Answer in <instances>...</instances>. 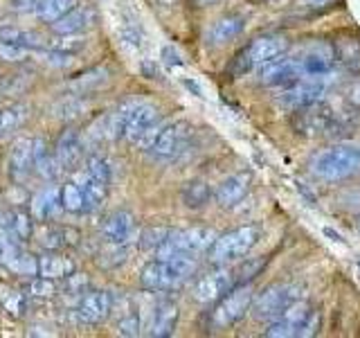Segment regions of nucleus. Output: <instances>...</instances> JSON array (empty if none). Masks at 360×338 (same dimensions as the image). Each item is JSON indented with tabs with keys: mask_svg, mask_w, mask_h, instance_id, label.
Here are the masks:
<instances>
[{
	"mask_svg": "<svg viewBox=\"0 0 360 338\" xmlns=\"http://www.w3.org/2000/svg\"><path fill=\"white\" fill-rule=\"evenodd\" d=\"M309 172L324 183H338L360 174V146L333 144L309 158Z\"/></svg>",
	"mask_w": 360,
	"mask_h": 338,
	"instance_id": "nucleus-1",
	"label": "nucleus"
},
{
	"mask_svg": "<svg viewBox=\"0 0 360 338\" xmlns=\"http://www.w3.org/2000/svg\"><path fill=\"white\" fill-rule=\"evenodd\" d=\"M122 108H124L122 138L131 144H138L142 149H146V146L151 144L153 135L158 133V129L162 127L160 111L144 99H127V101H122Z\"/></svg>",
	"mask_w": 360,
	"mask_h": 338,
	"instance_id": "nucleus-2",
	"label": "nucleus"
},
{
	"mask_svg": "<svg viewBox=\"0 0 360 338\" xmlns=\"http://www.w3.org/2000/svg\"><path fill=\"white\" fill-rule=\"evenodd\" d=\"M262 239V228L255 223L239 225V228L219 234L207 251V259L214 266H228L243 259Z\"/></svg>",
	"mask_w": 360,
	"mask_h": 338,
	"instance_id": "nucleus-3",
	"label": "nucleus"
},
{
	"mask_svg": "<svg viewBox=\"0 0 360 338\" xmlns=\"http://www.w3.org/2000/svg\"><path fill=\"white\" fill-rule=\"evenodd\" d=\"M290 50V41L281 34H262V37L252 39L245 48L234 56L230 73L241 77L250 70H257L264 63L277 59V56L286 54Z\"/></svg>",
	"mask_w": 360,
	"mask_h": 338,
	"instance_id": "nucleus-4",
	"label": "nucleus"
},
{
	"mask_svg": "<svg viewBox=\"0 0 360 338\" xmlns=\"http://www.w3.org/2000/svg\"><path fill=\"white\" fill-rule=\"evenodd\" d=\"M191 138H194L191 124L185 120H174L158 129L151 144L146 146L144 151L149 154L155 163H174L189 149Z\"/></svg>",
	"mask_w": 360,
	"mask_h": 338,
	"instance_id": "nucleus-5",
	"label": "nucleus"
},
{
	"mask_svg": "<svg viewBox=\"0 0 360 338\" xmlns=\"http://www.w3.org/2000/svg\"><path fill=\"white\" fill-rule=\"evenodd\" d=\"M320 330V313L315 311L307 302H295L292 307L281 313L277 320L270 323V327L264 332L266 338H304L313 336Z\"/></svg>",
	"mask_w": 360,
	"mask_h": 338,
	"instance_id": "nucleus-6",
	"label": "nucleus"
},
{
	"mask_svg": "<svg viewBox=\"0 0 360 338\" xmlns=\"http://www.w3.org/2000/svg\"><path fill=\"white\" fill-rule=\"evenodd\" d=\"M302 300V289L297 284H270L262 289L252 300V315L259 323H273L281 313H286L292 304Z\"/></svg>",
	"mask_w": 360,
	"mask_h": 338,
	"instance_id": "nucleus-7",
	"label": "nucleus"
},
{
	"mask_svg": "<svg viewBox=\"0 0 360 338\" xmlns=\"http://www.w3.org/2000/svg\"><path fill=\"white\" fill-rule=\"evenodd\" d=\"M252 300H255V291L250 284L234 287L217 302V307L212 311V325L217 330H225V327H232L239 320H243L245 313L252 307Z\"/></svg>",
	"mask_w": 360,
	"mask_h": 338,
	"instance_id": "nucleus-8",
	"label": "nucleus"
},
{
	"mask_svg": "<svg viewBox=\"0 0 360 338\" xmlns=\"http://www.w3.org/2000/svg\"><path fill=\"white\" fill-rule=\"evenodd\" d=\"M326 93V77H304L288 86H281L277 93V104L286 111H300L322 101Z\"/></svg>",
	"mask_w": 360,
	"mask_h": 338,
	"instance_id": "nucleus-9",
	"label": "nucleus"
},
{
	"mask_svg": "<svg viewBox=\"0 0 360 338\" xmlns=\"http://www.w3.org/2000/svg\"><path fill=\"white\" fill-rule=\"evenodd\" d=\"M292 129L300 135H307V138L331 135L338 129V118L331 106L318 101V104H313V106L295 111V115H292Z\"/></svg>",
	"mask_w": 360,
	"mask_h": 338,
	"instance_id": "nucleus-10",
	"label": "nucleus"
},
{
	"mask_svg": "<svg viewBox=\"0 0 360 338\" xmlns=\"http://www.w3.org/2000/svg\"><path fill=\"white\" fill-rule=\"evenodd\" d=\"M295 56L304 77H331L335 68L333 43L322 39H313L309 43H304Z\"/></svg>",
	"mask_w": 360,
	"mask_h": 338,
	"instance_id": "nucleus-11",
	"label": "nucleus"
},
{
	"mask_svg": "<svg viewBox=\"0 0 360 338\" xmlns=\"http://www.w3.org/2000/svg\"><path fill=\"white\" fill-rule=\"evenodd\" d=\"M297 79H304V73L300 68V61L295 54H281L277 59L264 63L262 68H257V82L268 88H281L288 86Z\"/></svg>",
	"mask_w": 360,
	"mask_h": 338,
	"instance_id": "nucleus-12",
	"label": "nucleus"
},
{
	"mask_svg": "<svg viewBox=\"0 0 360 338\" xmlns=\"http://www.w3.org/2000/svg\"><path fill=\"white\" fill-rule=\"evenodd\" d=\"M185 280L178 273V268L167 262V259H153V262L144 264L142 273H140V284L144 291H153V293H169L178 289L180 284H185Z\"/></svg>",
	"mask_w": 360,
	"mask_h": 338,
	"instance_id": "nucleus-13",
	"label": "nucleus"
},
{
	"mask_svg": "<svg viewBox=\"0 0 360 338\" xmlns=\"http://www.w3.org/2000/svg\"><path fill=\"white\" fill-rule=\"evenodd\" d=\"M234 287H236L234 268L219 266L217 270L202 275L196 282L194 289H191V296H194V300L200 302V304H212V302H219L225 293L232 291Z\"/></svg>",
	"mask_w": 360,
	"mask_h": 338,
	"instance_id": "nucleus-14",
	"label": "nucleus"
},
{
	"mask_svg": "<svg viewBox=\"0 0 360 338\" xmlns=\"http://www.w3.org/2000/svg\"><path fill=\"white\" fill-rule=\"evenodd\" d=\"M112 307H115V298L112 293L104 291V289H97V291H86L82 296V302L77 304V320L82 325H99L104 323Z\"/></svg>",
	"mask_w": 360,
	"mask_h": 338,
	"instance_id": "nucleus-15",
	"label": "nucleus"
},
{
	"mask_svg": "<svg viewBox=\"0 0 360 338\" xmlns=\"http://www.w3.org/2000/svg\"><path fill=\"white\" fill-rule=\"evenodd\" d=\"M7 169H9V176L14 178L16 183H22V180H27L34 172H37L34 138H20L14 142V146L9 149Z\"/></svg>",
	"mask_w": 360,
	"mask_h": 338,
	"instance_id": "nucleus-16",
	"label": "nucleus"
},
{
	"mask_svg": "<svg viewBox=\"0 0 360 338\" xmlns=\"http://www.w3.org/2000/svg\"><path fill=\"white\" fill-rule=\"evenodd\" d=\"M252 187V172L250 169H241V172L230 174L228 178L221 180V185L214 192V199L221 208H234L248 196V192Z\"/></svg>",
	"mask_w": 360,
	"mask_h": 338,
	"instance_id": "nucleus-17",
	"label": "nucleus"
},
{
	"mask_svg": "<svg viewBox=\"0 0 360 338\" xmlns=\"http://www.w3.org/2000/svg\"><path fill=\"white\" fill-rule=\"evenodd\" d=\"M135 237V217L129 210H115L101 223V239L106 244H129Z\"/></svg>",
	"mask_w": 360,
	"mask_h": 338,
	"instance_id": "nucleus-18",
	"label": "nucleus"
},
{
	"mask_svg": "<svg viewBox=\"0 0 360 338\" xmlns=\"http://www.w3.org/2000/svg\"><path fill=\"white\" fill-rule=\"evenodd\" d=\"M84 149H86L84 135L77 129H65L59 135V140H56L54 156H56V161H59L61 169H75L79 163H82Z\"/></svg>",
	"mask_w": 360,
	"mask_h": 338,
	"instance_id": "nucleus-19",
	"label": "nucleus"
},
{
	"mask_svg": "<svg viewBox=\"0 0 360 338\" xmlns=\"http://www.w3.org/2000/svg\"><path fill=\"white\" fill-rule=\"evenodd\" d=\"M243 30H245V16L232 11V14H225L219 20H214V25L207 30L205 41L212 48H221V45H228L230 41L239 39Z\"/></svg>",
	"mask_w": 360,
	"mask_h": 338,
	"instance_id": "nucleus-20",
	"label": "nucleus"
},
{
	"mask_svg": "<svg viewBox=\"0 0 360 338\" xmlns=\"http://www.w3.org/2000/svg\"><path fill=\"white\" fill-rule=\"evenodd\" d=\"M180 318L178 304L172 300H160L151 311V320H149V336L153 338H167L176 332V325Z\"/></svg>",
	"mask_w": 360,
	"mask_h": 338,
	"instance_id": "nucleus-21",
	"label": "nucleus"
},
{
	"mask_svg": "<svg viewBox=\"0 0 360 338\" xmlns=\"http://www.w3.org/2000/svg\"><path fill=\"white\" fill-rule=\"evenodd\" d=\"M97 23V14L95 9L90 7H75L68 11L65 16H61L59 20L52 23L54 34H84L88 32Z\"/></svg>",
	"mask_w": 360,
	"mask_h": 338,
	"instance_id": "nucleus-22",
	"label": "nucleus"
},
{
	"mask_svg": "<svg viewBox=\"0 0 360 338\" xmlns=\"http://www.w3.org/2000/svg\"><path fill=\"white\" fill-rule=\"evenodd\" d=\"M63 210L59 187H43L32 196V217L37 221H50Z\"/></svg>",
	"mask_w": 360,
	"mask_h": 338,
	"instance_id": "nucleus-23",
	"label": "nucleus"
},
{
	"mask_svg": "<svg viewBox=\"0 0 360 338\" xmlns=\"http://www.w3.org/2000/svg\"><path fill=\"white\" fill-rule=\"evenodd\" d=\"M335 52V63H340L347 73H360V39L352 37V34H342L333 43Z\"/></svg>",
	"mask_w": 360,
	"mask_h": 338,
	"instance_id": "nucleus-24",
	"label": "nucleus"
},
{
	"mask_svg": "<svg viewBox=\"0 0 360 338\" xmlns=\"http://www.w3.org/2000/svg\"><path fill=\"white\" fill-rule=\"evenodd\" d=\"M75 180L84 187L86 212H97V210L104 208V203L108 199V183H106V180L93 178V176H88L86 172H82Z\"/></svg>",
	"mask_w": 360,
	"mask_h": 338,
	"instance_id": "nucleus-25",
	"label": "nucleus"
},
{
	"mask_svg": "<svg viewBox=\"0 0 360 338\" xmlns=\"http://www.w3.org/2000/svg\"><path fill=\"white\" fill-rule=\"evenodd\" d=\"M75 262L70 257H65L56 251H50V255H43L39 259V273L41 277H50V280H65L68 275L75 273Z\"/></svg>",
	"mask_w": 360,
	"mask_h": 338,
	"instance_id": "nucleus-26",
	"label": "nucleus"
},
{
	"mask_svg": "<svg viewBox=\"0 0 360 338\" xmlns=\"http://www.w3.org/2000/svg\"><path fill=\"white\" fill-rule=\"evenodd\" d=\"M39 244L45 251H61L68 246L79 244V232L72 228H63V225H50L39 232Z\"/></svg>",
	"mask_w": 360,
	"mask_h": 338,
	"instance_id": "nucleus-27",
	"label": "nucleus"
},
{
	"mask_svg": "<svg viewBox=\"0 0 360 338\" xmlns=\"http://www.w3.org/2000/svg\"><path fill=\"white\" fill-rule=\"evenodd\" d=\"M110 82V70L108 68H95V70H88L84 75H79L68 82V88L77 95H88L95 93V90L104 88Z\"/></svg>",
	"mask_w": 360,
	"mask_h": 338,
	"instance_id": "nucleus-28",
	"label": "nucleus"
},
{
	"mask_svg": "<svg viewBox=\"0 0 360 338\" xmlns=\"http://www.w3.org/2000/svg\"><path fill=\"white\" fill-rule=\"evenodd\" d=\"M212 196H214L212 187L200 178L187 180L183 189H180V201H183V206L189 210H202L212 201Z\"/></svg>",
	"mask_w": 360,
	"mask_h": 338,
	"instance_id": "nucleus-29",
	"label": "nucleus"
},
{
	"mask_svg": "<svg viewBox=\"0 0 360 338\" xmlns=\"http://www.w3.org/2000/svg\"><path fill=\"white\" fill-rule=\"evenodd\" d=\"M30 120V108L25 104H9L0 108V138L16 133Z\"/></svg>",
	"mask_w": 360,
	"mask_h": 338,
	"instance_id": "nucleus-30",
	"label": "nucleus"
},
{
	"mask_svg": "<svg viewBox=\"0 0 360 338\" xmlns=\"http://www.w3.org/2000/svg\"><path fill=\"white\" fill-rule=\"evenodd\" d=\"M0 41L18 45V48H25V50L43 48V39L41 37H37L34 32L20 30V27H0Z\"/></svg>",
	"mask_w": 360,
	"mask_h": 338,
	"instance_id": "nucleus-31",
	"label": "nucleus"
},
{
	"mask_svg": "<svg viewBox=\"0 0 360 338\" xmlns=\"http://www.w3.org/2000/svg\"><path fill=\"white\" fill-rule=\"evenodd\" d=\"M86 111H88L86 95H77V93H72L70 97H65L61 101H56L52 106L54 118H61V120H75L79 115H84Z\"/></svg>",
	"mask_w": 360,
	"mask_h": 338,
	"instance_id": "nucleus-32",
	"label": "nucleus"
},
{
	"mask_svg": "<svg viewBox=\"0 0 360 338\" xmlns=\"http://www.w3.org/2000/svg\"><path fill=\"white\" fill-rule=\"evenodd\" d=\"M61 206L65 212L77 214V212H86V196H84V187L70 180L61 187Z\"/></svg>",
	"mask_w": 360,
	"mask_h": 338,
	"instance_id": "nucleus-33",
	"label": "nucleus"
},
{
	"mask_svg": "<svg viewBox=\"0 0 360 338\" xmlns=\"http://www.w3.org/2000/svg\"><path fill=\"white\" fill-rule=\"evenodd\" d=\"M77 7V0H43L37 9V16L43 20V23H52L59 20L61 16H65L68 11Z\"/></svg>",
	"mask_w": 360,
	"mask_h": 338,
	"instance_id": "nucleus-34",
	"label": "nucleus"
},
{
	"mask_svg": "<svg viewBox=\"0 0 360 338\" xmlns=\"http://www.w3.org/2000/svg\"><path fill=\"white\" fill-rule=\"evenodd\" d=\"M169 234H172V230H169V228H162V225H151V228H146L140 234V239H138L140 251H144V253H155L158 248H160L169 239Z\"/></svg>",
	"mask_w": 360,
	"mask_h": 338,
	"instance_id": "nucleus-35",
	"label": "nucleus"
},
{
	"mask_svg": "<svg viewBox=\"0 0 360 338\" xmlns=\"http://www.w3.org/2000/svg\"><path fill=\"white\" fill-rule=\"evenodd\" d=\"M108 248L101 251L99 255V264L104 268H117L127 262L129 257V244H106Z\"/></svg>",
	"mask_w": 360,
	"mask_h": 338,
	"instance_id": "nucleus-36",
	"label": "nucleus"
},
{
	"mask_svg": "<svg viewBox=\"0 0 360 338\" xmlns=\"http://www.w3.org/2000/svg\"><path fill=\"white\" fill-rule=\"evenodd\" d=\"M266 266V259H248L245 264L234 268V277H236V287L239 284H250V282L262 273Z\"/></svg>",
	"mask_w": 360,
	"mask_h": 338,
	"instance_id": "nucleus-37",
	"label": "nucleus"
},
{
	"mask_svg": "<svg viewBox=\"0 0 360 338\" xmlns=\"http://www.w3.org/2000/svg\"><path fill=\"white\" fill-rule=\"evenodd\" d=\"M9 230L14 232V237L18 242H25L34 232L32 219L27 217L25 212H14V214H11V219H9Z\"/></svg>",
	"mask_w": 360,
	"mask_h": 338,
	"instance_id": "nucleus-38",
	"label": "nucleus"
},
{
	"mask_svg": "<svg viewBox=\"0 0 360 338\" xmlns=\"http://www.w3.org/2000/svg\"><path fill=\"white\" fill-rule=\"evenodd\" d=\"M84 37L82 34H59L54 41L48 43V48L50 50H61V52H77V50H82L84 48Z\"/></svg>",
	"mask_w": 360,
	"mask_h": 338,
	"instance_id": "nucleus-39",
	"label": "nucleus"
},
{
	"mask_svg": "<svg viewBox=\"0 0 360 338\" xmlns=\"http://www.w3.org/2000/svg\"><path fill=\"white\" fill-rule=\"evenodd\" d=\"M117 332L122 336H140L142 334V320H140V313L129 309L127 313L122 315L120 323H117Z\"/></svg>",
	"mask_w": 360,
	"mask_h": 338,
	"instance_id": "nucleus-40",
	"label": "nucleus"
},
{
	"mask_svg": "<svg viewBox=\"0 0 360 338\" xmlns=\"http://www.w3.org/2000/svg\"><path fill=\"white\" fill-rule=\"evenodd\" d=\"M84 172L88 176H93V178H99V180H106V183H110V165L101 156H90L86 161Z\"/></svg>",
	"mask_w": 360,
	"mask_h": 338,
	"instance_id": "nucleus-41",
	"label": "nucleus"
},
{
	"mask_svg": "<svg viewBox=\"0 0 360 338\" xmlns=\"http://www.w3.org/2000/svg\"><path fill=\"white\" fill-rule=\"evenodd\" d=\"M56 291H59V287H56V280H50V277H37L30 284V293L34 298H52L56 296Z\"/></svg>",
	"mask_w": 360,
	"mask_h": 338,
	"instance_id": "nucleus-42",
	"label": "nucleus"
},
{
	"mask_svg": "<svg viewBox=\"0 0 360 338\" xmlns=\"http://www.w3.org/2000/svg\"><path fill=\"white\" fill-rule=\"evenodd\" d=\"M3 307L5 311H9L11 315H20L22 311H25V296H22L20 291H3Z\"/></svg>",
	"mask_w": 360,
	"mask_h": 338,
	"instance_id": "nucleus-43",
	"label": "nucleus"
},
{
	"mask_svg": "<svg viewBox=\"0 0 360 338\" xmlns=\"http://www.w3.org/2000/svg\"><path fill=\"white\" fill-rule=\"evenodd\" d=\"M86 289H88V277L84 273H72L65 277L63 291L70 293V296H84Z\"/></svg>",
	"mask_w": 360,
	"mask_h": 338,
	"instance_id": "nucleus-44",
	"label": "nucleus"
},
{
	"mask_svg": "<svg viewBox=\"0 0 360 338\" xmlns=\"http://www.w3.org/2000/svg\"><path fill=\"white\" fill-rule=\"evenodd\" d=\"M45 61L50 65H56V68H68L75 63V54L72 52H61V50H48L45 52Z\"/></svg>",
	"mask_w": 360,
	"mask_h": 338,
	"instance_id": "nucleus-45",
	"label": "nucleus"
},
{
	"mask_svg": "<svg viewBox=\"0 0 360 338\" xmlns=\"http://www.w3.org/2000/svg\"><path fill=\"white\" fill-rule=\"evenodd\" d=\"M25 54H27L25 48H18V45L0 41V56H3V59H7V61H20V59H25Z\"/></svg>",
	"mask_w": 360,
	"mask_h": 338,
	"instance_id": "nucleus-46",
	"label": "nucleus"
},
{
	"mask_svg": "<svg viewBox=\"0 0 360 338\" xmlns=\"http://www.w3.org/2000/svg\"><path fill=\"white\" fill-rule=\"evenodd\" d=\"M41 3H43V0H11V7H14L16 11H22V14H30V11L37 14V9H39Z\"/></svg>",
	"mask_w": 360,
	"mask_h": 338,
	"instance_id": "nucleus-47",
	"label": "nucleus"
},
{
	"mask_svg": "<svg viewBox=\"0 0 360 338\" xmlns=\"http://www.w3.org/2000/svg\"><path fill=\"white\" fill-rule=\"evenodd\" d=\"M162 59H165V63L167 65H183V59H180V54L174 50V48H169V45H167V48H162Z\"/></svg>",
	"mask_w": 360,
	"mask_h": 338,
	"instance_id": "nucleus-48",
	"label": "nucleus"
},
{
	"mask_svg": "<svg viewBox=\"0 0 360 338\" xmlns=\"http://www.w3.org/2000/svg\"><path fill=\"white\" fill-rule=\"evenodd\" d=\"M302 3L309 9H326V7H331L335 0H302Z\"/></svg>",
	"mask_w": 360,
	"mask_h": 338,
	"instance_id": "nucleus-49",
	"label": "nucleus"
},
{
	"mask_svg": "<svg viewBox=\"0 0 360 338\" xmlns=\"http://www.w3.org/2000/svg\"><path fill=\"white\" fill-rule=\"evenodd\" d=\"M349 101H352L356 108H360V82H356L352 90H349Z\"/></svg>",
	"mask_w": 360,
	"mask_h": 338,
	"instance_id": "nucleus-50",
	"label": "nucleus"
},
{
	"mask_svg": "<svg viewBox=\"0 0 360 338\" xmlns=\"http://www.w3.org/2000/svg\"><path fill=\"white\" fill-rule=\"evenodd\" d=\"M324 234H326V237H331V239H333V242H340V244L345 242V239H342V237H340V234H338L335 230H331V228H324Z\"/></svg>",
	"mask_w": 360,
	"mask_h": 338,
	"instance_id": "nucleus-51",
	"label": "nucleus"
},
{
	"mask_svg": "<svg viewBox=\"0 0 360 338\" xmlns=\"http://www.w3.org/2000/svg\"><path fill=\"white\" fill-rule=\"evenodd\" d=\"M214 3H219V0H194V5H198V7H207V5H214Z\"/></svg>",
	"mask_w": 360,
	"mask_h": 338,
	"instance_id": "nucleus-52",
	"label": "nucleus"
},
{
	"mask_svg": "<svg viewBox=\"0 0 360 338\" xmlns=\"http://www.w3.org/2000/svg\"><path fill=\"white\" fill-rule=\"evenodd\" d=\"M358 232H360V221H358Z\"/></svg>",
	"mask_w": 360,
	"mask_h": 338,
	"instance_id": "nucleus-53",
	"label": "nucleus"
},
{
	"mask_svg": "<svg viewBox=\"0 0 360 338\" xmlns=\"http://www.w3.org/2000/svg\"><path fill=\"white\" fill-rule=\"evenodd\" d=\"M358 266H360V262H358Z\"/></svg>",
	"mask_w": 360,
	"mask_h": 338,
	"instance_id": "nucleus-54",
	"label": "nucleus"
}]
</instances>
